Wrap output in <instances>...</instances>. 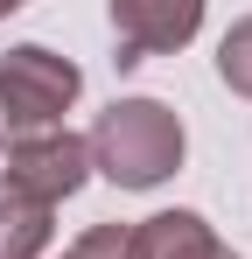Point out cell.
Returning <instances> with one entry per match:
<instances>
[{"label": "cell", "instance_id": "9", "mask_svg": "<svg viewBox=\"0 0 252 259\" xmlns=\"http://www.w3.org/2000/svg\"><path fill=\"white\" fill-rule=\"evenodd\" d=\"M63 259H70V252H63Z\"/></svg>", "mask_w": 252, "mask_h": 259}, {"label": "cell", "instance_id": "4", "mask_svg": "<svg viewBox=\"0 0 252 259\" xmlns=\"http://www.w3.org/2000/svg\"><path fill=\"white\" fill-rule=\"evenodd\" d=\"M203 28V0H112V35H119V70L168 56Z\"/></svg>", "mask_w": 252, "mask_h": 259}, {"label": "cell", "instance_id": "1", "mask_svg": "<svg viewBox=\"0 0 252 259\" xmlns=\"http://www.w3.org/2000/svg\"><path fill=\"white\" fill-rule=\"evenodd\" d=\"M84 154L112 189H161L189 154V133L161 98H112L84 133Z\"/></svg>", "mask_w": 252, "mask_h": 259}, {"label": "cell", "instance_id": "2", "mask_svg": "<svg viewBox=\"0 0 252 259\" xmlns=\"http://www.w3.org/2000/svg\"><path fill=\"white\" fill-rule=\"evenodd\" d=\"M77 63L42 42H14L0 56V140H28V133H56L63 112L77 105Z\"/></svg>", "mask_w": 252, "mask_h": 259}, {"label": "cell", "instance_id": "7", "mask_svg": "<svg viewBox=\"0 0 252 259\" xmlns=\"http://www.w3.org/2000/svg\"><path fill=\"white\" fill-rule=\"evenodd\" d=\"M217 77L238 91V98H252V14H238V21L224 28V42H217Z\"/></svg>", "mask_w": 252, "mask_h": 259}, {"label": "cell", "instance_id": "5", "mask_svg": "<svg viewBox=\"0 0 252 259\" xmlns=\"http://www.w3.org/2000/svg\"><path fill=\"white\" fill-rule=\"evenodd\" d=\"M133 259H238L203 210H154L133 224Z\"/></svg>", "mask_w": 252, "mask_h": 259}, {"label": "cell", "instance_id": "8", "mask_svg": "<svg viewBox=\"0 0 252 259\" xmlns=\"http://www.w3.org/2000/svg\"><path fill=\"white\" fill-rule=\"evenodd\" d=\"M70 259H133V224H91L70 245Z\"/></svg>", "mask_w": 252, "mask_h": 259}, {"label": "cell", "instance_id": "3", "mask_svg": "<svg viewBox=\"0 0 252 259\" xmlns=\"http://www.w3.org/2000/svg\"><path fill=\"white\" fill-rule=\"evenodd\" d=\"M0 196L14 203H35V210H56L70 203L84 182H91V154H84V133L56 126V133H28V140H7V168H0Z\"/></svg>", "mask_w": 252, "mask_h": 259}, {"label": "cell", "instance_id": "6", "mask_svg": "<svg viewBox=\"0 0 252 259\" xmlns=\"http://www.w3.org/2000/svg\"><path fill=\"white\" fill-rule=\"evenodd\" d=\"M49 231H56L49 210L0 196V259H42V252H49Z\"/></svg>", "mask_w": 252, "mask_h": 259}]
</instances>
